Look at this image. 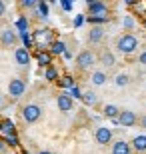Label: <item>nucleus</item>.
Listing matches in <instances>:
<instances>
[{
  "instance_id": "f257e3e1",
  "label": "nucleus",
  "mask_w": 146,
  "mask_h": 154,
  "mask_svg": "<svg viewBox=\"0 0 146 154\" xmlns=\"http://www.w3.org/2000/svg\"><path fill=\"white\" fill-rule=\"evenodd\" d=\"M138 46H140V40L136 38V34H132V32H124V34H120L116 38V50L120 54L130 56V54H134L138 50Z\"/></svg>"
},
{
  "instance_id": "e433bc0d",
  "label": "nucleus",
  "mask_w": 146,
  "mask_h": 154,
  "mask_svg": "<svg viewBox=\"0 0 146 154\" xmlns=\"http://www.w3.org/2000/svg\"><path fill=\"white\" fill-rule=\"evenodd\" d=\"M4 106V98H2V94H0V108Z\"/></svg>"
},
{
  "instance_id": "4468645a",
  "label": "nucleus",
  "mask_w": 146,
  "mask_h": 154,
  "mask_svg": "<svg viewBox=\"0 0 146 154\" xmlns=\"http://www.w3.org/2000/svg\"><path fill=\"white\" fill-rule=\"evenodd\" d=\"M130 146L136 154H146V134H136L130 140Z\"/></svg>"
},
{
  "instance_id": "423d86ee",
  "label": "nucleus",
  "mask_w": 146,
  "mask_h": 154,
  "mask_svg": "<svg viewBox=\"0 0 146 154\" xmlns=\"http://www.w3.org/2000/svg\"><path fill=\"white\" fill-rule=\"evenodd\" d=\"M24 92H26V82H24L22 78L16 76V78H12L10 82H8V96H10L12 100H18Z\"/></svg>"
},
{
  "instance_id": "2f4dec72",
  "label": "nucleus",
  "mask_w": 146,
  "mask_h": 154,
  "mask_svg": "<svg viewBox=\"0 0 146 154\" xmlns=\"http://www.w3.org/2000/svg\"><path fill=\"white\" fill-rule=\"evenodd\" d=\"M138 124L142 126V128H144L146 130V114H142V116H138Z\"/></svg>"
},
{
  "instance_id": "4be33fe9",
  "label": "nucleus",
  "mask_w": 146,
  "mask_h": 154,
  "mask_svg": "<svg viewBox=\"0 0 146 154\" xmlns=\"http://www.w3.org/2000/svg\"><path fill=\"white\" fill-rule=\"evenodd\" d=\"M44 80H48V82H56L58 78V70L54 68V66H48V68L44 70Z\"/></svg>"
},
{
  "instance_id": "39448f33",
  "label": "nucleus",
  "mask_w": 146,
  "mask_h": 154,
  "mask_svg": "<svg viewBox=\"0 0 146 154\" xmlns=\"http://www.w3.org/2000/svg\"><path fill=\"white\" fill-rule=\"evenodd\" d=\"M94 140H96V144H100V146L112 144L114 142V132H112V128H108V126H98V128L94 130Z\"/></svg>"
},
{
  "instance_id": "5701e85b",
  "label": "nucleus",
  "mask_w": 146,
  "mask_h": 154,
  "mask_svg": "<svg viewBox=\"0 0 146 154\" xmlns=\"http://www.w3.org/2000/svg\"><path fill=\"white\" fill-rule=\"evenodd\" d=\"M58 84H60V88H70V90L76 86V84H74V78L70 74H64L60 80H58Z\"/></svg>"
},
{
  "instance_id": "7c9ffc66",
  "label": "nucleus",
  "mask_w": 146,
  "mask_h": 154,
  "mask_svg": "<svg viewBox=\"0 0 146 154\" xmlns=\"http://www.w3.org/2000/svg\"><path fill=\"white\" fill-rule=\"evenodd\" d=\"M20 38H22V42H24V48H28V44H30V36H28V32H20Z\"/></svg>"
},
{
  "instance_id": "9b49d317",
  "label": "nucleus",
  "mask_w": 146,
  "mask_h": 154,
  "mask_svg": "<svg viewBox=\"0 0 146 154\" xmlns=\"http://www.w3.org/2000/svg\"><path fill=\"white\" fill-rule=\"evenodd\" d=\"M14 60L20 68H28L30 64V50L28 48H24V46H18L16 50H14Z\"/></svg>"
},
{
  "instance_id": "b1692460",
  "label": "nucleus",
  "mask_w": 146,
  "mask_h": 154,
  "mask_svg": "<svg viewBox=\"0 0 146 154\" xmlns=\"http://www.w3.org/2000/svg\"><path fill=\"white\" fill-rule=\"evenodd\" d=\"M108 20H110V16H86V22H90L92 26H100Z\"/></svg>"
},
{
  "instance_id": "72a5a7b5",
  "label": "nucleus",
  "mask_w": 146,
  "mask_h": 154,
  "mask_svg": "<svg viewBox=\"0 0 146 154\" xmlns=\"http://www.w3.org/2000/svg\"><path fill=\"white\" fill-rule=\"evenodd\" d=\"M138 62H140V64H144V66H146V50L142 52L140 56H138Z\"/></svg>"
},
{
  "instance_id": "a211bd4d",
  "label": "nucleus",
  "mask_w": 146,
  "mask_h": 154,
  "mask_svg": "<svg viewBox=\"0 0 146 154\" xmlns=\"http://www.w3.org/2000/svg\"><path fill=\"white\" fill-rule=\"evenodd\" d=\"M48 52H50L52 56L66 54V42H64V40H54V42L50 44V48H48Z\"/></svg>"
},
{
  "instance_id": "dca6fc26",
  "label": "nucleus",
  "mask_w": 146,
  "mask_h": 154,
  "mask_svg": "<svg viewBox=\"0 0 146 154\" xmlns=\"http://www.w3.org/2000/svg\"><path fill=\"white\" fill-rule=\"evenodd\" d=\"M36 62H38L40 68H48V66H52V54L48 50H38L36 52Z\"/></svg>"
},
{
  "instance_id": "ea45409f",
  "label": "nucleus",
  "mask_w": 146,
  "mask_h": 154,
  "mask_svg": "<svg viewBox=\"0 0 146 154\" xmlns=\"http://www.w3.org/2000/svg\"><path fill=\"white\" fill-rule=\"evenodd\" d=\"M20 154H30V152H28V150H22V152H20Z\"/></svg>"
},
{
  "instance_id": "cd10ccee",
  "label": "nucleus",
  "mask_w": 146,
  "mask_h": 154,
  "mask_svg": "<svg viewBox=\"0 0 146 154\" xmlns=\"http://www.w3.org/2000/svg\"><path fill=\"white\" fill-rule=\"evenodd\" d=\"M36 6H38L36 0H22V2H20V8H26V10H28V8H36Z\"/></svg>"
},
{
  "instance_id": "c9c22d12",
  "label": "nucleus",
  "mask_w": 146,
  "mask_h": 154,
  "mask_svg": "<svg viewBox=\"0 0 146 154\" xmlns=\"http://www.w3.org/2000/svg\"><path fill=\"white\" fill-rule=\"evenodd\" d=\"M6 146H8V144H6V140H2V138H0V152H4Z\"/></svg>"
},
{
  "instance_id": "1a4fd4ad",
  "label": "nucleus",
  "mask_w": 146,
  "mask_h": 154,
  "mask_svg": "<svg viewBox=\"0 0 146 154\" xmlns=\"http://www.w3.org/2000/svg\"><path fill=\"white\" fill-rule=\"evenodd\" d=\"M116 124L124 126V128H130V126L138 124V116H136V112H132V110H120V116H118Z\"/></svg>"
},
{
  "instance_id": "a19ab883",
  "label": "nucleus",
  "mask_w": 146,
  "mask_h": 154,
  "mask_svg": "<svg viewBox=\"0 0 146 154\" xmlns=\"http://www.w3.org/2000/svg\"><path fill=\"white\" fill-rule=\"evenodd\" d=\"M0 130H2V120H0Z\"/></svg>"
},
{
  "instance_id": "aec40b11",
  "label": "nucleus",
  "mask_w": 146,
  "mask_h": 154,
  "mask_svg": "<svg viewBox=\"0 0 146 154\" xmlns=\"http://www.w3.org/2000/svg\"><path fill=\"white\" fill-rule=\"evenodd\" d=\"M0 132H4V136L8 138V136H14V134H16V128H14V122H12V120H2V130Z\"/></svg>"
},
{
  "instance_id": "bb28decb",
  "label": "nucleus",
  "mask_w": 146,
  "mask_h": 154,
  "mask_svg": "<svg viewBox=\"0 0 146 154\" xmlns=\"http://www.w3.org/2000/svg\"><path fill=\"white\" fill-rule=\"evenodd\" d=\"M122 24H124V28H126V30H128V32H130V30L134 28V18H132V16H124Z\"/></svg>"
},
{
  "instance_id": "412c9836",
  "label": "nucleus",
  "mask_w": 146,
  "mask_h": 154,
  "mask_svg": "<svg viewBox=\"0 0 146 154\" xmlns=\"http://www.w3.org/2000/svg\"><path fill=\"white\" fill-rule=\"evenodd\" d=\"M114 84L120 86V88H124V86L130 84V76L126 74V72H118L116 76H114Z\"/></svg>"
},
{
  "instance_id": "0eeeda50",
  "label": "nucleus",
  "mask_w": 146,
  "mask_h": 154,
  "mask_svg": "<svg viewBox=\"0 0 146 154\" xmlns=\"http://www.w3.org/2000/svg\"><path fill=\"white\" fill-rule=\"evenodd\" d=\"M86 8H88V16H108V12H110V6L106 2H100V0L88 2Z\"/></svg>"
},
{
  "instance_id": "ddd939ff",
  "label": "nucleus",
  "mask_w": 146,
  "mask_h": 154,
  "mask_svg": "<svg viewBox=\"0 0 146 154\" xmlns=\"http://www.w3.org/2000/svg\"><path fill=\"white\" fill-rule=\"evenodd\" d=\"M102 40H104V28L102 26H92L86 34V42L94 46V44H100Z\"/></svg>"
},
{
  "instance_id": "f3484780",
  "label": "nucleus",
  "mask_w": 146,
  "mask_h": 154,
  "mask_svg": "<svg viewBox=\"0 0 146 154\" xmlns=\"http://www.w3.org/2000/svg\"><path fill=\"white\" fill-rule=\"evenodd\" d=\"M102 114H104V118H110L116 122L118 116H120V108L114 106V104H106V106H102Z\"/></svg>"
},
{
  "instance_id": "6e6552de",
  "label": "nucleus",
  "mask_w": 146,
  "mask_h": 154,
  "mask_svg": "<svg viewBox=\"0 0 146 154\" xmlns=\"http://www.w3.org/2000/svg\"><path fill=\"white\" fill-rule=\"evenodd\" d=\"M56 106L60 112H70V110L74 108V98L70 96V92H58L56 96Z\"/></svg>"
},
{
  "instance_id": "20e7f679",
  "label": "nucleus",
  "mask_w": 146,
  "mask_h": 154,
  "mask_svg": "<svg viewBox=\"0 0 146 154\" xmlns=\"http://www.w3.org/2000/svg\"><path fill=\"white\" fill-rule=\"evenodd\" d=\"M18 38H20V34L14 28H10V26H4V28L0 30V46L2 48H14L16 50Z\"/></svg>"
},
{
  "instance_id": "f03ea898",
  "label": "nucleus",
  "mask_w": 146,
  "mask_h": 154,
  "mask_svg": "<svg viewBox=\"0 0 146 154\" xmlns=\"http://www.w3.org/2000/svg\"><path fill=\"white\" fill-rule=\"evenodd\" d=\"M42 114H44V110H42V106L36 104V102L24 104L22 110H20V116H22V120L26 122V124H36V122L42 118Z\"/></svg>"
},
{
  "instance_id": "a878e982",
  "label": "nucleus",
  "mask_w": 146,
  "mask_h": 154,
  "mask_svg": "<svg viewBox=\"0 0 146 154\" xmlns=\"http://www.w3.org/2000/svg\"><path fill=\"white\" fill-rule=\"evenodd\" d=\"M16 26H18L20 32H26V28H28V20H26L24 16H20V18H18V22H16Z\"/></svg>"
},
{
  "instance_id": "6ab92c4d",
  "label": "nucleus",
  "mask_w": 146,
  "mask_h": 154,
  "mask_svg": "<svg viewBox=\"0 0 146 154\" xmlns=\"http://www.w3.org/2000/svg\"><path fill=\"white\" fill-rule=\"evenodd\" d=\"M82 102H84L86 106H90V108H94L96 104H98V94H96L94 90H86L84 94H82Z\"/></svg>"
},
{
  "instance_id": "f704fd0d",
  "label": "nucleus",
  "mask_w": 146,
  "mask_h": 154,
  "mask_svg": "<svg viewBox=\"0 0 146 154\" xmlns=\"http://www.w3.org/2000/svg\"><path fill=\"white\" fill-rule=\"evenodd\" d=\"M82 22H84V18H82V14H80V16L76 18V20H74V26H80Z\"/></svg>"
},
{
  "instance_id": "473e14b6",
  "label": "nucleus",
  "mask_w": 146,
  "mask_h": 154,
  "mask_svg": "<svg viewBox=\"0 0 146 154\" xmlns=\"http://www.w3.org/2000/svg\"><path fill=\"white\" fill-rule=\"evenodd\" d=\"M4 14H6V4L2 2V0H0V18L4 16Z\"/></svg>"
},
{
  "instance_id": "2eb2a0df",
  "label": "nucleus",
  "mask_w": 146,
  "mask_h": 154,
  "mask_svg": "<svg viewBox=\"0 0 146 154\" xmlns=\"http://www.w3.org/2000/svg\"><path fill=\"white\" fill-rule=\"evenodd\" d=\"M108 82V72L106 70H94L90 74V84L92 86H104Z\"/></svg>"
},
{
  "instance_id": "f8f14e48",
  "label": "nucleus",
  "mask_w": 146,
  "mask_h": 154,
  "mask_svg": "<svg viewBox=\"0 0 146 154\" xmlns=\"http://www.w3.org/2000/svg\"><path fill=\"white\" fill-rule=\"evenodd\" d=\"M98 62L102 64L104 70H110V68L116 66V56H114V52H110V50H102L100 54H98Z\"/></svg>"
},
{
  "instance_id": "9d476101",
  "label": "nucleus",
  "mask_w": 146,
  "mask_h": 154,
  "mask_svg": "<svg viewBox=\"0 0 146 154\" xmlns=\"http://www.w3.org/2000/svg\"><path fill=\"white\" fill-rule=\"evenodd\" d=\"M110 154H134V150H132L128 140L118 138V140L112 142V146H110Z\"/></svg>"
},
{
  "instance_id": "58836bf2",
  "label": "nucleus",
  "mask_w": 146,
  "mask_h": 154,
  "mask_svg": "<svg viewBox=\"0 0 146 154\" xmlns=\"http://www.w3.org/2000/svg\"><path fill=\"white\" fill-rule=\"evenodd\" d=\"M142 26H144V28H146V18H144V20H142Z\"/></svg>"
},
{
  "instance_id": "393cba45",
  "label": "nucleus",
  "mask_w": 146,
  "mask_h": 154,
  "mask_svg": "<svg viewBox=\"0 0 146 154\" xmlns=\"http://www.w3.org/2000/svg\"><path fill=\"white\" fill-rule=\"evenodd\" d=\"M36 8H38V12H40V18H46V16H48V4H46V2H38V6H36Z\"/></svg>"
},
{
  "instance_id": "7ed1b4c3",
  "label": "nucleus",
  "mask_w": 146,
  "mask_h": 154,
  "mask_svg": "<svg viewBox=\"0 0 146 154\" xmlns=\"http://www.w3.org/2000/svg\"><path fill=\"white\" fill-rule=\"evenodd\" d=\"M96 60H98V56H96L92 50H88V48H86V50H80L78 56H76V68L86 72V70H90L96 64Z\"/></svg>"
},
{
  "instance_id": "4c0bfd02",
  "label": "nucleus",
  "mask_w": 146,
  "mask_h": 154,
  "mask_svg": "<svg viewBox=\"0 0 146 154\" xmlns=\"http://www.w3.org/2000/svg\"><path fill=\"white\" fill-rule=\"evenodd\" d=\"M38 154H52V152H50V150H40Z\"/></svg>"
},
{
  "instance_id": "c756f323",
  "label": "nucleus",
  "mask_w": 146,
  "mask_h": 154,
  "mask_svg": "<svg viewBox=\"0 0 146 154\" xmlns=\"http://www.w3.org/2000/svg\"><path fill=\"white\" fill-rule=\"evenodd\" d=\"M82 94H84V92L80 90V86H74L72 90H70V96H72V98H78V100H82Z\"/></svg>"
},
{
  "instance_id": "c85d7f7f",
  "label": "nucleus",
  "mask_w": 146,
  "mask_h": 154,
  "mask_svg": "<svg viewBox=\"0 0 146 154\" xmlns=\"http://www.w3.org/2000/svg\"><path fill=\"white\" fill-rule=\"evenodd\" d=\"M6 144H8V146H14V148H16V146H20V140H18V136L14 134V136H8V138H6Z\"/></svg>"
}]
</instances>
